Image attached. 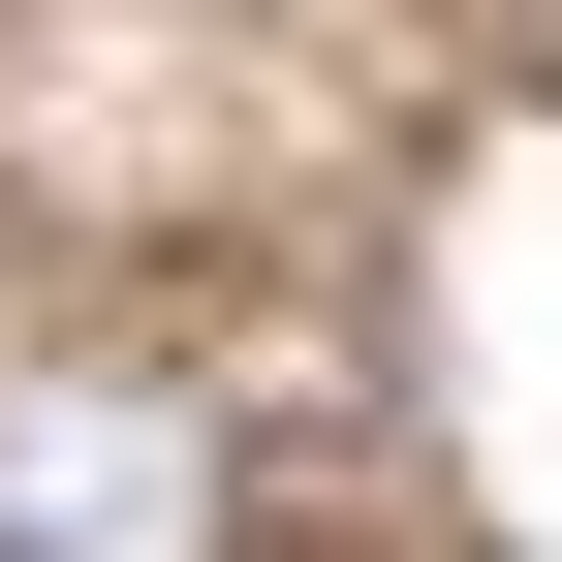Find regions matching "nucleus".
<instances>
[{
    "instance_id": "f257e3e1",
    "label": "nucleus",
    "mask_w": 562,
    "mask_h": 562,
    "mask_svg": "<svg viewBox=\"0 0 562 562\" xmlns=\"http://www.w3.org/2000/svg\"><path fill=\"white\" fill-rule=\"evenodd\" d=\"M0 562H250V438L157 344H32L0 375Z\"/></svg>"
}]
</instances>
